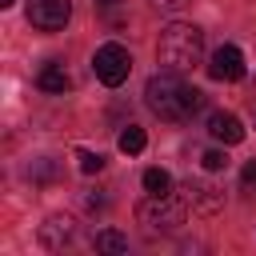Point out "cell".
<instances>
[{
	"label": "cell",
	"mask_w": 256,
	"mask_h": 256,
	"mask_svg": "<svg viewBox=\"0 0 256 256\" xmlns=\"http://www.w3.org/2000/svg\"><path fill=\"white\" fill-rule=\"evenodd\" d=\"M144 100L160 120H188L192 112H200L204 92H196L192 84H184V72H156L144 84Z\"/></svg>",
	"instance_id": "cell-1"
},
{
	"label": "cell",
	"mask_w": 256,
	"mask_h": 256,
	"mask_svg": "<svg viewBox=\"0 0 256 256\" xmlns=\"http://www.w3.org/2000/svg\"><path fill=\"white\" fill-rule=\"evenodd\" d=\"M156 60H160V68H168V72H192V68L204 60V32H200L196 24L172 20V24L160 32Z\"/></svg>",
	"instance_id": "cell-2"
},
{
	"label": "cell",
	"mask_w": 256,
	"mask_h": 256,
	"mask_svg": "<svg viewBox=\"0 0 256 256\" xmlns=\"http://www.w3.org/2000/svg\"><path fill=\"white\" fill-rule=\"evenodd\" d=\"M136 220L152 232H176L184 224V204L168 192V196H148L140 208H136Z\"/></svg>",
	"instance_id": "cell-3"
},
{
	"label": "cell",
	"mask_w": 256,
	"mask_h": 256,
	"mask_svg": "<svg viewBox=\"0 0 256 256\" xmlns=\"http://www.w3.org/2000/svg\"><path fill=\"white\" fill-rule=\"evenodd\" d=\"M92 72H96L100 84L120 88V84L128 80V72H132V56H128V48H124V44H100L96 56H92Z\"/></svg>",
	"instance_id": "cell-4"
},
{
	"label": "cell",
	"mask_w": 256,
	"mask_h": 256,
	"mask_svg": "<svg viewBox=\"0 0 256 256\" xmlns=\"http://www.w3.org/2000/svg\"><path fill=\"white\" fill-rule=\"evenodd\" d=\"M72 20V0H28V24L40 32H60Z\"/></svg>",
	"instance_id": "cell-5"
},
{
	"label": "cell",
	"mask_w": 256,
	"mask_h": 256,
	"mask_svg": "<svg viewBox=\"0 0 256 256\" xmlns=\"http://www.w3.org/2000/svg\"><path fill=\"white\" fill-rule=\"evenodd\" d=\"M208 76L212 80H244V52L236 44H220L212 56H208Z\"/></svg>",
	"instance_id": "cell-6"
},
{
	"label": "cell",
	"mask_w": 256,
	"mask_h": 256,
	"mask_svg": "<svg viewBox=\"0 0 256 256\" xmlns=\"http://www.w3.org/2000/svg\"><path fill=\"white\" fill-rule=\"evenodd\" d=\"M184 192H188V204L196 212H216L224 204V192L216 184H208V180H184Z\"/></svg>",
	"instance_id": "cell-7"
},
{
	"label": "cell",
	"mask_w": 256,
	"mask_h": 256,
	"mask_svg": "<svg viewBox=\"0 0 256 256\" xmlns=\"http://www.w3.org/2000/svg\"><path fill=\"white\" fill-rule=\"evenodd\" d=\"M72 236H76V220L72 216H48L40 224V244L44 248H64V244H72Z\"/></svg>",
	"instance_id": "cell-8"
},
{
	"label": "cell",
	"mask_w": 256,
	"mask_h": 256,
	"mask_svg": "<svg viewBox=\"0 0 256 256\" xmlns=\"http://www.w3.org/2000/svg\"><path fill=\"white\" fill-rule=\"evenodd\" d=\"M208 136L220 140V144H240V140H244V124H240V116H232V112H212V116H208Z\"/></svg>",
	"instance_id": "cell-9"
},
{
	"label": "cell",
	"mask_w": 256,
	"mask_h": 256,
	"mask_svg": "<svg viewBox=\"0 0 256 256\" xmlns=\"http://www.w3.org/2000/svg\"><path fill=\"white\" fill-rule=\"evenodd\" d=\"M36 84H40L44 92H56V96L72 88V80H68V72H64L60 64H44V68H40V76H36Z\"/></svg>",
	"instance_id": "cell-10"
},
{
	"label": "cell",
	"mask_w": 256,
	"mask_h": 256,
	"mask_svg": "<svg viewBox=\"0 0 256 256\" xmlns=\"http://www.w3.org/2000/svg\"><path fill=\"white\" fill-rule=\"evenodd\" d=\"M120 152L124 156H136V152H144V144H148V136H144V128H136V124H128L124 132H120Z\"/></svg>",
	"instance_id": "cell-11"
},
{
	"label": "cell",
	"mask_w": 256,
	"mask_h": 256,
	"mask_svg": "<svg viewBox=\"0 0 256 256\" xmlns=\"http://www.w3.org/2000/svg\"><path fill=\"white\" fill-rule=\"evenodd\" d=\"M144 192H148V196H168V192H172V176H168L164 168H148V172H144Z\"/></svg>",
	"instance_id": "cell-12"
},
{
	"label": "cell",
	"mask_w": 256,
	"mask_h": 256,
	"mask_svg": "<svg viewBox=\"0 0 256 256\" xmlns=\"http://www.w3.org/2000/svg\"><path fill=\"white\" fill-rule=\"evenodd\" d=\"M96 252H128V236L124 232H116V228H104V232H96Z\"/></svg>",
	"instance_id": "cell-13"
},
{
	"label": "cell",
	"mask_w": 256,
	"mask_h": 256,
	"mask_svg": "<svg viewBox=\"0 0 256 256\" xmlns=\"http://www.w3.org/2000/svg\"><path fill=\"white\" fill-rule=\"evenodd\" d=\"M76 160H80V172H100V168H104V156H100V152H88V148H80Z\"/></svg>",
	"instance_id": "cell-14"
},
{
	"label": "cell",
	"mask_w": 256,
	"mask_h": 256,
	"mask_svg": "<svg viewBox=\"0 0 256 256\" xmlns=\"http://www.w3.org/2000/svg\"><path fill=\"white\" fill-rule=\"evenodd\" d=\"M200 160H204V168H208V172H224V168H228V156H224L220 148H208Z\"/></svg>",
	"instance_id": "cell-15"
},
{
	"label": "cell",
	"mask_w": 256,
	"mask_h": 256,
	"mask_svg": "<svg viewBox=\"0 0 256 256\" xmlns=\"http://www.w3.org/2000/svg\"><path fill=\"white\" fill-rule=\"evenodd\" d=\"M240 180H244V192H252V196H256V160H248V164H244Z\"/></svg>",
	"instance_id": "cell-16"
},
{
	"label": "cell",
	"mask_w": 256,
	"mask_h": 256,
	"mask_svg": "<svg viewBox=\"0 0 256 256\" xmlns=\"http://www.w3.org/2000/svg\"><path fill=\"white\" fill-rule=\"evenodd\" d=\"M152 8H160V12H184L192 0H148Z\"/></svg>",
	"instance_id": "cell-17"
},
{
	"label": "cell",
	"mask_w": 256,
	"mask_h": 256,
	"mask_svg": "<svg viewBox=\"0 0 256 256\" xmlns=\"http://www.w3.org/2000/svg\"><path fill=\"white\" fill-rule=\"evenodd\" d=\"M0 8H12V0H0Z\"/></svg>",
	"instance_id": "cell-18"
},
{
	"label": "cell",
	"mask_w": 256,
	"mask_h": 256,
	"mask_svg": "<svg viewBox=\"0 0 256 256\" xmlns=\"http://www.w3.org/2000/svg\"><path fill=\"white\" fill-rule=\"evenodd\" d=\"M252 112H256V88H252Z\"/></svg>",
	"instance_id": "cell-19"
},
{
	"label": "cell",
	"mask_w": 256,
	"mask_h": 256,
	"mask_svg": "<svg viewBox=\"0 0 256 256\" xmlns=\"http://www.w3.org/2000/svg\"><path fill=\"white\" fill-rule=\"evenodd\" d=\"M96 4H116V0H96Z\"/></svg>",
	"instance_id": "cell-20"
}]
</instances>
